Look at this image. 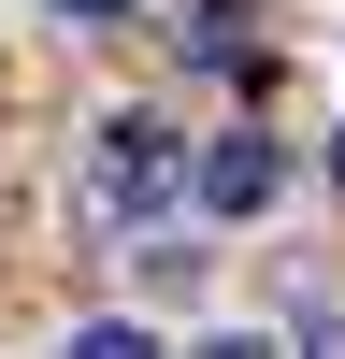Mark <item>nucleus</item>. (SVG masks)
Returning a JSON list of instances; mask_svg holds the SVG:
<instances>
[{"label":"nucleus","instance_id":"f257e3e1","mask_svg":"<svg viewBox=\"0 0 345 359\" xmlns=\"http://www.w3.org/2000/svg\"><path fill=\"white\" fill-rule=\"evenodd\" d=\"M172 172H187V158H172V130H158V115H115V130L86 144V216H101V230L158 216V201H172Z\"/></svg>","mask_w":345,"mask_h":359},{"label":"nucleus","instance_id":"f03ea898","mask_svg":"<svg viewBox=\"0 0 345 359\" xmlns=\"http://www.w3.org/2000/svg\"><path fill=\"white\" fill-rule=\"evenodd\" d=\"M288 187V158L259 130H230V144H201V201H216V216H259V201Z\"/></svg>","mask_w":345,"mask_h":359},{"label":"nucleus","instance_id":"7ed1b4c3","mask_svg":"<svg viewBox=\"0 0 345 359\" xmlns=\"http://www.w3.org/2000/svg\"><path fill=\"white\" fill-rule=\"evenodd\" d=\"M72 359H158V345H144L130 316H101V331H72Z\"/></svg>","mask_w":345,"mask_h":359},{"label":"nucleus","instance_id":"20e7f679","mask_svg":"<svg viewBox=\"0 0 345 359\" xmlns=\"http://www.w3.org/2000/svg\"><path fill=\"white\" fill-rule=\"evenodd\" d=\"M201 359H273V345H259V331H216V345H201Z\"/></svg>","mask_w":345,"mask_h":359},{"label":"nucleus","instance_id":"39448f33","mask_svg":"<svg viewBox=\"0 0 345 359\" xmlns=\"http://www.w3.org/2000/svg\"><path fill=\"white\" fill-rule=\"evenodd\" d=\"M331 172H345V130H331Z\"/></svg>","mask_w":345,"mask_h":359}]
</instances>
